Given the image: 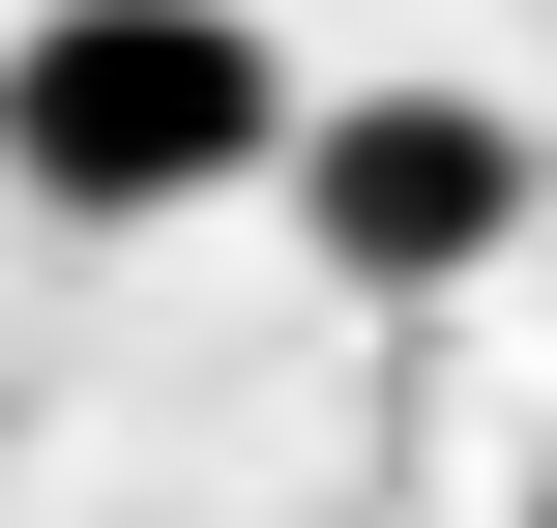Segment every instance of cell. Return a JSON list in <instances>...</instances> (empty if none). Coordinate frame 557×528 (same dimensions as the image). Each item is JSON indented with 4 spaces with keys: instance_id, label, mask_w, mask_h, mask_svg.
<instances>
[{
    "instance_id": "1",
    "label": "cell",
    "mask_w": 557,
    "mask_h": 528,
    "mask_svg": "<svg viewBox=\"0 0 557 528\" xmlns=\"http://www.w3.org/2000/svg\"><path fill=\"white\" fill-rule=\"evenodd\" d=\"M0 176H29L59 235H176V206L294 176L264 0H29V29H0Z\"/></svg>"
},
{
    "instance_id": "2",
    "label": "cell",
    "mask_w": 557,
    "mask_h": 528,
    "mask_svg": "<svg viewBox=\"0 0 557 528\" xmlns=\"http://www.w3.org/2000/svg\"><path fill=\"white\" fill-rule=\"evenodd\" d=\"M294 235L352 294H470L529 235V118H470V88H294Z\"/></svg>"
},
{
    "instance_id": "3",
    "label": "cell",
    "mask_w": 557,
    "mask_h": 528,
    "mask_svg": "<svg viewBox=\"0 0 557 528\" xmlns=\"http://www.w3.org/2000/svg\"><path fill=\"white\" fill-rule=\"evenodd\" d=\"M529 528H557V500H529Z\"/></svg>"
}]
</instances>
